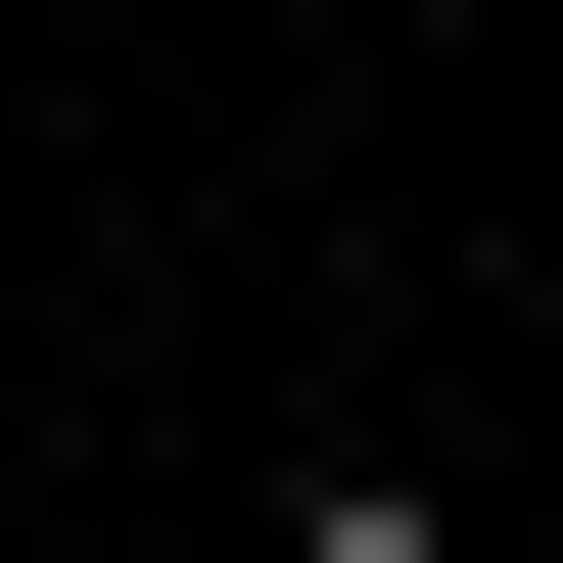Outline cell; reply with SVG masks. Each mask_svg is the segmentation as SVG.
<instances>
[{"mask_svg":"<svg viewBox=\"0 0 563 563\" xmlns=\"http://www.w3.org/2000/svg\"><path fill=\"white\" fill-rule=\"evenodd\" d=\"M282 563H470V517H422V470H376V422H329V470H282Z\"/></svg>","mask_w":563,"mask_h":563,"instance_id":"cell-1","label":"cell"}]
</instances>
